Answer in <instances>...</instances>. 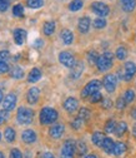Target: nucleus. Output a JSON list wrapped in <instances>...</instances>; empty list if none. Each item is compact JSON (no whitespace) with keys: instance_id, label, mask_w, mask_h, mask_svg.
<instances>
[{"instance_id":"f257e3e1","label":"nucleus","mask_w":136,"mask_h":158,"mask_svg":"<svg viewBox=\"0 0 136 158\" xmlns=\"http://www.w3.org/2000/svg\"><path fill=\"white\" fill-rule=\"evenodd\" d=\"M59 118V113H57L56 109L51 108V107H44L40 110V114H39V121L43 126H48V124H52L57 121Z\"/></svg>"},{"instance_id":"f03ea898","label":"nucleus","mask_w":136,"mask_h":158,"mask_svg":"<svg viewBox=\"0 0 136 158\" xmlns=\"http://www.w3.org/2000/svg\"><path fill=\"white\" fill-rule=\"evenodd\" d=\"M16 119H17V123L19 124H23V126L30 124L34 121V110L31 108H26V107L17 108Z\"/></svg>"},{"instance_id":"7ed1b4c3","label":"nucleus","mask_w":136,"mask_h":158,"mask_svg":"<svg viewBox=\"0 0 136 158\" xmlns=\"http://www.w3.org/2000/svg\"><path fill=\"white\" fill-rule=\"evenodd\" d=\"M114 64V54L110 52H105L104 54H101L96 62V67H98L99 72H107L109 69H111Z\"/></svg>"},{"instance_id":"20e7f679","label":"nucleus","mask_w":136,"mask_h":158,"mask_svg":"<svg viewBox=\"0 0 136 158\" xmlns=\"http://www.w3.org/2000/svg\"><path fill=\"white\" fill-rule=\"evenodd\" d=\"M101 82L100 81H98V79H92V81H90L85 87H84V89L81 90V98H89L90 95H92L94 93H96V92H100V89H101Z\"/></svg>"},{"instance_id":"39448f33","label":"nucleus","mask_w":136,"mask_h":158,"mask_svg":"<svg viewBox=\"0 0 136 158\" xmlns=\"http://www.w3.org/2000/svg\"><path fill=\"white\" fill-rule=\"evenodd\" d=\"M92 13H95L99 18H105L109 15L110 13V8L107 4L103 3V2H94L91 5H90Z\"/></svg>"},{"instance_id":"423d86ee","label":"nucleus","mask_w":136,"mask_h":158,"mask_svg":"<svg viewBox=\"0 0 136 158\" xmlns=\"http://www.w3.org/2000/svg\"><path fill=\"white\" fill-rule=\"evenodd\" d=\"M76 151V142L74 139H66L61 148V158H74Z\"/></svg>"},{"instance_id":"0eeeda50","label":"nucleus","mask_w":136,"mask_h":158,"mask_svg":"<svg viewBox=\"0 0 136 158\" xmlns=\"http://www.w3.org/2000/svg\"><path fill=\"white\" fill-rule=\"evenodd\" d=\"M103 85L107 93H114L118 85V78L115 74H106L103 79Z\"/></svg>"},{"instance_id":"6e6552de","label":"nucleus","mask_w":136,"mask_h":158,"mask_svg":"<svg viewBox=\"0 0 136 158\" xmlns=\"http://www.w3.org/2000/svg\"><path fill=\"white\" fill-rule=\"evenodd\" d=\"M136 74V64L134 62H126L122 67V79L125 82H130Z\"/></svg>"},{"instance_id":"1a4fd4ad","label":"nucleus","mask_w":136,"mask_h":158,"mask_svg":"<svg viewBox=\"0 0 136 158\" xmlns=\"http://www.w3.org/2000/svg\"><path fill=\"white\" fill-rule=\"evenodd\" d=\"M59 62H60V64H63L64 67L70 68V69L76 64L75 56L70 52H61L59 54Z\"/></svg>"},{"instance_id":"9d476101","label":"nucleus","mask_w":136,"mask_h":158,"mask_svg":"<svg viewBox=\"0 0 136 158\" xmlns=\"http://www.w3.org/2000/svg\"><path fill=\"white\" fill-rule=\"evenodd\" d=\"M16 102H17V98L15 93H9L6 97H4V101H3V108L8 112H11L13 109H15L16 107Z\"/></svg>"},{"instance_id":"9b49d317","label":"nucleus","mask_w":136,"mask_h":158,"mask_svg":"<svg viewBox=\"0 0 136 158\" xmlns=\"http://www.w3.org/2000/svg\"><path fill=\"white\" fill-rule=\"evenodd\" d=\"M84 69H85V65L83 62H76V64L70 69V78L72 81H76L81 77V74L84 73Z\"/></svg>"},{"instance_id":"f8f14e48","label":"nucleus","mask_w":136,"mask_h":158,"mask_svg":"<svg viewBox=\"0 0 136 158\" xmlns=\"http://www.w3.org/2000/svg\"><path fill=\"white\" fill-rule=\"evenodd\" d=\"M39 98H40V89L36 88V87H33L28 90L26 93V101L29 104H36L37 101H39Z\"/></svg>"},{"instance_id":"ddd939ff","label":"nucleus","mask_w":136,"mask_h":158,"mask_svg":"<svg viewBox=\"0 0 136 158\" xmlns=\"http://www.w3.org/2000/svg\"><path fill=\"white\" fill-rule=\"evenodd\" d=\"M77 108H79V102H77L76 98H74V97L66 98L65 102H64V109L68 113H74L77 110Z\"/></svg>"},{"instance_id":"4468645a","label":"nucleus","mask_w":136,"mask_h":158,"mask_svg":"<svg viewBox=\"0 0 136 158\" xmlns=\"http://www.w3.org/2000/svg\"><path fill=\"white\" fill-rule=\"evenodd\" d=\"M64 132H65L64 124H54V126H51L50 129H49V135H50L51 138H54V139H59V138L63 137Z\"/></svg>"},{"instance_id":"2eb2a0df","label":"nucleus","mask_w":136,"mask_h":158,"mask_svg":"<svg viewBox=\"0 0 136 158\" xmlns=\"http://www.w3.org/2000/svg\"><path fill=\"white\" fill-rule=\"evenodd\" d=\"M90 25H91V20L89 16H83L79 19V23H77V29L81 34H86L90 29Z\"/></svg>"},{"instance_id":"dca6fc26","label":"nucleus","mask_w":136,"mask_h":158,"mask_svg":"<svg viewBox=\"0 0 136 158\" xmlns=\"http://www.w3.org/2000/svg\"><path fill=\"white\" fill-rule=\"evenodd\" d=\"M21 138H23V141L26 143V144H33L36 142L37 139V135L35 133V131L33 129H25L21 134Z\"/></svg>"},{"instance_id":"f3484780","label":"nucleus","mask_w":136,"mask_h":158,"mask_svg":"<svg viewBox=\"0 0 136 158\" xmlns=\"http://www.w3.org/2000/svg\"><path fill=\"white\" fill-rule=\"evenodd\" d=\"M14 40L16 45H23L26 40V31L24 29H15L14 30Z\"/></svg>"},{"instance_id":"a211bd4d","label":"nucleus","mask_w":136,"mask_h":158,"mask_svg":"<svg viewBox=\"0 0 136 158\" xmlns=\"http://www.w3.org/2000/svg\"><path fill=\"white\" fill-rule=\"evenodd\" d=\"M101 148L104 149V152H105V153H107V154H114L115 142L111 139V138L106 137L105 139H104V142H103V144H101Z\"/></svg>"},{"instance_id":"6ab92c4d","label":"nucleus","mask_w":136,"mask_h":158,"mask_svg":"<svg viewBox=\"0 0 136 158\" xmlns=\"http://www.w3.org/2000/svg\"><path fill=\"white\" fill-rule=\"evenodd\" d=\"M60 38H61L63 43L66 44V45H70V44L74 42V34H72V31L69 30V29H64V30H61V33H60Z\"/></svg>"},{"instance_id":"aec40b11","label":"nucleus","mask_w":136,"mask_h":158,"mask_svg":"<svg viewBox=\"0 0 136 158\" xmlns=\"http://www.w3.org/2000/svg\"><path fill=\"white\" fill-rule=\"evenodd\" d=\"M41 78V70L39 68H33L28 75V82L29 83H36L37 81H40Z\"/></svg>"},{"instance_id":"412c9836","label":"nucleus","mask_w":136,"mask_h":158,"mask_svg":"<svg viewBox=\"0 0 136 158\" xmlns=\"http://www.w3.org/2000/svg\"><path fill=\"white\" fill-rule=\"evenodd\" d=\"M122 10L126 13H131L134 11L135 6H136V0H120Z\"/></svg>"},{"instance_id":"4be33fe9","label":"nucleus","mask_w":136,"mask_h":158,"mask_svg":"<svg viewBox=\"0 0 136 158\" xmlns=\"http://www.w3.org/2000/svg\"><path fill=\"white\" fill-rule=\"evenodd\" d=\"M55 28H56V24H55V22H52V20H49V22H45V23H44V27H43V31H44V34H45L46 36H50V35H52V34H54V31H55Z\"/></svg>"},{"instance_id":"5701e85b","label":"nucleus","mask_w":136,"mask_h":158,"mask_svg":"<svg viewBox=\"0 0 136 158\" xmlns=\"http://www.w3.org/2000/svg\"><path fill=\"white\" fill-rule=\"evenodd\" d=\"M105 138H106V137L104 135V133H101V132H94L92 135H91V141H92V143H94L95 146L101 147V144H103V142H104Z\"/></svg>"},{"instance_id":"b1692460","label":"nucleus","mask_w":136,"mask_h":158,"mask_svg":"<svg viewBox=\"0 0 136 158\" xmlns=\"http://www.w3.org/2000/svg\"><path fill=\"white\" fill-rule=\"evenodd\" d=\"M4 138H5V141H6L8 143H13V142L15 141V138H16V132H15V129L11 128V127L5 128V131H4Z\"/></svg>"},{"instance_id":"393cba45","label":"nucleus","mask_w":136,"mask_h":158,"mask_svg":"<svg viewBox=\"0 0 136 158\" xmlns=\"http://www.w3.org/2000/svg\"><path fill=\"white\" fill-rule=\"evenodd\" d=\"M127 149V146L124 142H116L115 143V148H114V156H122Z\"/></svg>"},{"instance_id":"a878e982","label":"nucleus","mask_w":136,"mask_h":158,"mask_svg":"<svg viewBox=\"0 0 136 158\" xmlns=\"http://www.w3.org/2000/svg\"><path fill=\"white\" fill-rule=\"evenodd\" d=\"M90 115H91V112L89 110V108L83 107V108H80V109H79V114H77V118H80V119L85 123V122H87V121H89Z\"/></svg>"},{"instance_id":"bb28decb","label":"nucleus","mask_w":136,"mask_h":158,"mask_svg":"<svg viewBox=\"0 0 136 158\" xmlns=\"http://www.w3.org/2000/svg\"><path fill=\"white\" fill-rule=\"evenodd\" d=\"M10 77L11 78H14V79H21L23 77H24V70H23V68H20V67H13L11 68V70H10Z\"/></svg>"},{"instance_id":"cd10ccee","label":"nucleus","mask_w":136,"mask_h":158,"mask_svg":"<svg viewBox=\"0 0 136 158\" xmlns=\"http://www.w3.org/2000/svg\"><path fill=\"white\" fill-rule=\"evenodd\" d=\"M126 131H127V123L126 122H120V123H118V126H116L115 134L118 137H121L126 133Z\"/></svg>"},{"instance_id":"c85d7f7f","label":"nucleus","mask_w":136,"mask_h":158,"mask_svg":"<svg viewBox=\"0 0 136 158\" xmlns=\"http://www.w3.org/2000/svg\"><path fill=\"white\" fill-rule=\"evenodd\" d=\"M83 6H84L83 0H72V2L69 4V10L70 11H79Z\"/></svg>"},{"instance_id":"c756f323","label":"nucleus","mask_w":136,"mask_h":158,"mask_svg":"<svg viewBox=\"0 0 136 158\" xmlns=\"http://www.w3.org/2000/svg\"><path fill=\"white\" fill-rule=\"evenodd\" d=\"M116 58L119 59V60H125V59L127 58V49L125 47H119L118 49H116V53H115Z\"/></svg>"},{"instance_id":"7c9ffc66","label":"nucleus","mask_w":136,"mask_h":158,"mask_svg":"<svg viewBox=\"0 0 136 158\" xmlns=\"http://www.w3.org/2000/svg\"><path fill=\"white\" fill-rule=\"evenodd\" d=\"M26 5L30 9H39L44 5V0H26Z\"/></svg>"},{"instance_id":"2f4dec72","label":"nucleus","mask_w":136,"mask_h":158,"mask_svg":"<svg viewBox=\"0 0 136 158\" xmlns=\"http://www.w3.org/2000/svg\"><path fill=\"white\" fill-rule=\"evenodd\" d=\"M92 24H94V28L95 29H104L106 27L107 22H106L105 18H96Z\"/></svg>"},{"instance_id":"473e14b6","label":"nucleus","mask_w":136,"mask_h":158,"mask_svg":"<svg viewBox=\"0 0 136 158\" xmlns=\"http://www.w3.org/2000/svg\"><path fill=\"white\" fill-rule=\"evenodd\" d=\"M76 148H77V153H79L80 157L85 156L86 152H87V146H86V143H85L84 141H79V142H77Z\"/></svg>"},{"instance_id":"72a5a7b5","label":"nucleus","mask_w":136,"mask_h":158,"mask_svg":"<svg viewBox=\"0 0 136 158\" xmlns=\"http://www.w3.org/2000/svg\"><path fill=\"white\" fill-rule=\"evenodd\" d=\"M99 54L96 53L95 50H90L89 53H87V55H86V58H87V62L90 63V64H96V62H98V59H99Z\"/></svg>"},{"instance_id":"f704fd0d","label":"nucleus","mask_w":136,"mask_h":158,"mask_svg":"<svg viewBox=\"0 0 136 158\" xmlns=\"http://www.w3.org/2000/svg\"><path fill=\"white\" fill-rule=\"evenodd\" d=\"M135 98H136V94L132 89H127L124 94V99H125L126 103H132L135 101Z\"/></svg>"},{"instance_id":"c9c22d12","label":"nucleus","mask_w":136,"mask_h":158,"mask_svg":"<svg viewBox=\"0 0 136 158\" xmlns=\"http://www.w3.org/2000/svg\"><path fill=\"white\" fill-rule=\"evenodd\" d=\"M116 126H118V124H116V122L114 121V119H109L106 123H105V132L106 133H114L115 132V129H116Z\"/></svg>"},{"instance_id":"e433bc0d","label":"nucleus","mask_w":136,"mask_h":158,"mask_svg":"<svg viewBox=\"0 0 136 158\" xmlns=\"http://www.w3.org/2000/svg\"><path fill=\"white\" fill-rule=\"evenodd\" d=\"M90 98V103H99V102H101L103 99H104V97H103V94L100 93V92H96V93H94L92 95H90L89 97Z\"/></svg>"},{"instance_id":"4c0bfd02","label":"nucleus","mask_w":136,"mask_h":158,"mask_svg":"<svg viewBox=\"0 0 136 158\" xmlns=\"http://www.w3.org/2000/svg\"><path fill=\"white\" fill-rule=\"evenodd\" d=\"M13 14H14V16H21V15L24 14V6H23L21 4L14 5V8H13Z\"/></svg>"},{"instance_id":"58836bf2","label":"nucleus","mask_w":136,"mask_h":158,"mask_svg":"<svg viewBox=\"0 0 136 158\" xmlns=\"http://www.w3.org/2000/svg\"><path fill=\"white\" fill-rule=\"evenodd\" d=\"M9 119V112L5 109H0V126L4 124Z\"/></svg>"},{"instance_id":"ea45409f","label":"nucleus","mask_w":136,"mask_h":158,"mask_svg":"<svg viewBox=\"0 0 136 158\" xmlns=\"http://www.w3.org/2000/svg\"><path fill=\"white\" fill-rule=\"evenodd\" d=\"M126 104H127V103L125 102L124 97H119V98H118V101H116V108H118L119 110H122V109L125 108Z\"/></svg>"},{"instance_id":"a19ab883","label":"nucleus","mask_w":136,"mask_h":158,"mask_svg":"<svg viewBox=\"0 0 136 158\" xmlns=\"http://www.w3.org/2000/svg\"><path fill=\"white\" fill-rule=\"evenodd\" d=\"M83 123H84V122L80 119V118H77V117H76L75 119L71 122V127H72L74 129H80L81 126H83Z\"/></svg>"},{"instance_id":"79ce46f5","label":"nucleus","mask_w":136,"mask_h":158,"mask_svg":"<svg viewBox=\"0 0 136 158\" xmlns=\"http://www.w3.org/2000/svg\"><path fill=\"white\" fill-rule=\"evenodd\" d=\"M10 6V0H0V11H6Z\"/></svg>"},{"instance_id":"37998d69","label":"nucleus","mask_w":136,"mask_h":158,"mask_svg":"<svg viewBox=\"0 0 136 158\" xmlns=\"http://www.w3.org/2000/svg\"><path fill=\"white\" fill-rule=\"evenodd\" d=\"M10 158H23V154H21V152L19 151L17 148H13L11 151H10Z\"/></svg>"},{"instance_id":"c03bdc74","label":"nucleus","mask_w":136,"mask_h":158,"mask_svg":"<svg viewBox=\"0 0 136 158\" xmlns=\"http://www.w3.org/2000/svg\"><path fill=\"white\" fill-rule=\"evenodd\" d=\"M101 104H103V108L110 109L112 107V101L110 99V98H104V99L101 101Z\"/></svg>"},{"instance_id":"a18cd8bd","label":"nucleus","mask_w":136,"mask_h":158,"mask_svg":"<svg viewBox=\"0 0 136 158\" xmlns=\"http://www.w3.org/2000/svg\"><path fill=\"white\" fill-rule=\"evenodd\" d=\"M10 58V53L8 50H0V62H6Z\"/></svg>"},{"instance_id":"49530a36","label":"nucleus","mask_w":136,"mask_h":158,"mask_svg":"<svg viewBox=\"0 0 136 158\" xmlns=\"http://www.w3.org/2000/svg\"><path fill=\"white\" fill-rule=\"evenodd\" d=\"M9 72V65L6 62H0V74H4Z\"/></svg>"},{"instance_id":"de8ad7c7","label":"nucleus","mask_w":136,"mask_h":158,"mask_svg":"<svg viewBox=\"0 0 136 158\" xmlns=\"http://www.w3.org/2000/svg\"><path fill=\"white\" fill-rule=\"evenodd\" d=\"M35 48H41L43 45H44V42L41 40V39H36V40H35Z\"/></svg>"},{"instance_id":"09e8293b","label":"nucleus","mask_w":136,"mask_h":158,"mask_svg":"<svg viewBox=\"0 0 136 158\" xmlns=\"http://www.w3.org/2000/svg\"><path fill=\"white\" fill-rule=\"evenodd\" d=\"M41 158H55V157H54L52 153H50V152H45V153L41 156Z\"/></svg>"},{"instance_id":"8fccbe9b","label":"nucleus","mask_w":136,"mask_h":158,"mask_svg":"<svg viewBox=\"0 0 136 158\" xmlns=\"http://www.w3.org/2000/svg\"><path fill=\"white\" fill-rule=\"evenodd\" d=\"M130 115L134 118V119H136V107L131 109V112H130Z\"/></svg>"},{"instance_id":"3c124183","label":"nucleus","mask_w":136,"mask_h":158,"mask_svg":"<svg viewBox=\"0 0 136 158\" xmlns=\"http://www.w3.org/2000/svg\"><path fill=\"white\" fill-rule=\"evenodd\" d=\"M84 158H98V156H96V154H94V153H91V154H87V156H85Z\"/></svg>"},{"instance_id":"603ef678","label":"nucleus","mask_w":136,"mask_h":158,"mask_svg":"<svg viewBox=\"0 0 136 158\" xmlns=\"http://www.w3.org/2000/svg\"><path fill=\"white\" fill-rule=\"evenodd\" d=\"M4 101V94H3V92H2V89H0V103H2Z\"/></svg>"},{"instance_id":"864d4df0","label":"nucleus","mask_w":136,"mask_h":158,"mask_svg":"<svg viewBox=\"0 0 136 158\" xmlns=\"http://www.w3.org/2000/svg\"><path fill=\"white\" fill-rule=\"evenodd\" d=\"M132 134H134V137H136V124L132 127Z\"/></svg>"},{"instance_id":"5fc2aeb1","label":"nucleus","mask_w":136,"mask_h":158,"mask_svg":"<svg viewBox=\"0 0 136 158\" xmlns=\"http://www.w3.org/2000/svg\"><path fill=\"white\" fill-rule=\"evenodd\" d=\"M0 158H5V156H4V153H3V152H0Z\"/></svg>"},{"instance_id":"6e6d98bb","label":"nucleus","mask_w":136,"mask_h":158,"mask_svg":"<svg viewBox=\"0 0 136 158\" xmlns=\"http://www.w3.org/2000/svg\"><path fill=\"white\" fill-rule=\"evenodd\" d=\"M0 141H2V133H0Z\"/></svg>"}]
</instances>
